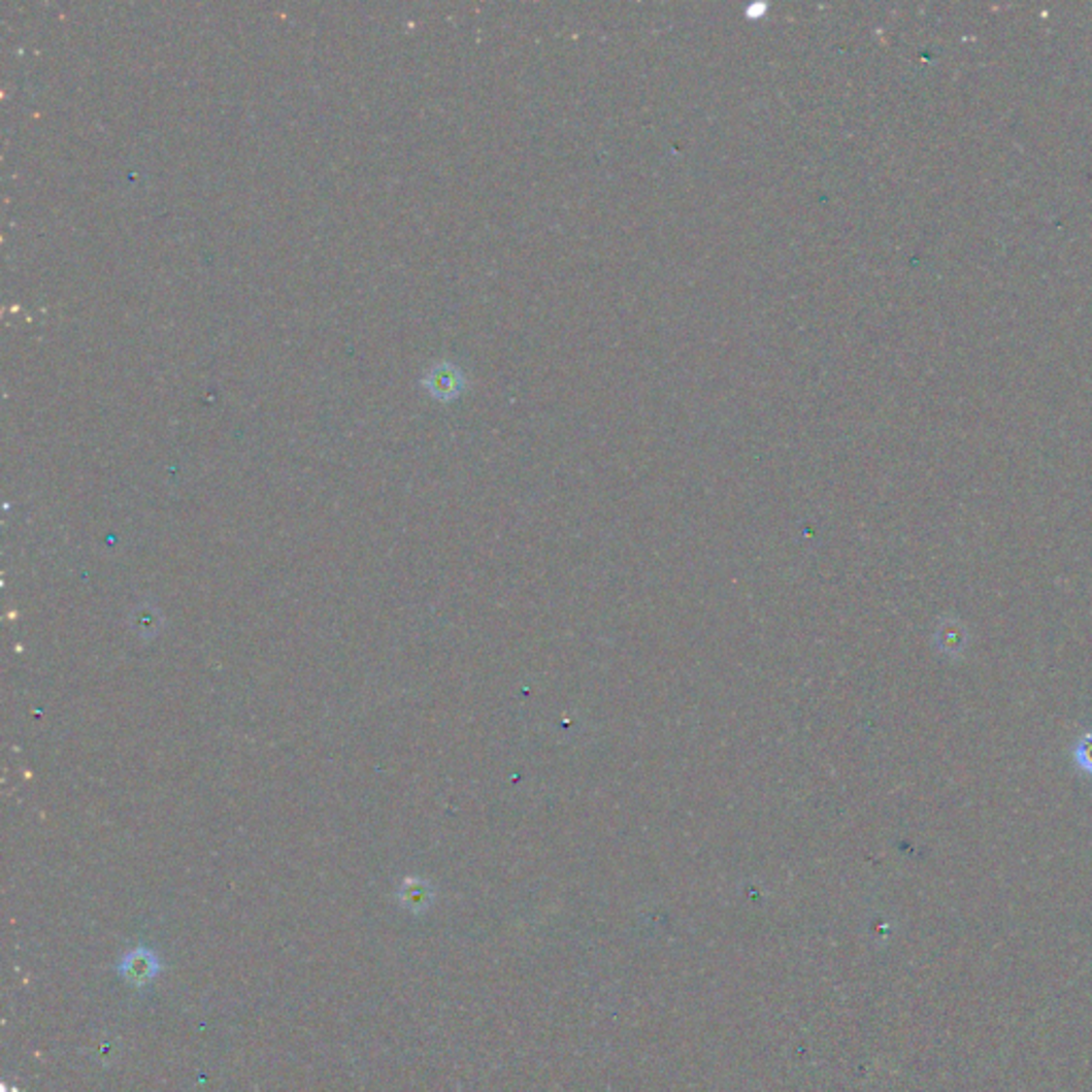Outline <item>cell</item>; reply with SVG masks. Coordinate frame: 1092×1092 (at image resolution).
Instances as JSON below:
<instances>
[{"mask_svg": "<svg viewBox=\"0 0 1092 1092\" xmlns=\"http://www.w3.org/2000/svg\"><path fill=\"white\" fill-rule=\"evenodd\" d=\"M118 969H120L122 978L127 980L129 984L145 986L156 975H159L161 962H159V956H156L154 952H150L145 948H139V950H133V952H129L127 956H124L120 960Z\"/></svg>", "mask_w": 1092, "mask_h": 1092, "instance_id": "obj_1", "label": "cell"}, {"mask_svg": "<svg viewBox=\"0 0 1092 1092\" xmlns=\"http://www.w3.org/2000/svg\"><path fill=\"white\" fill-rule=\"evenodd\" d=\"M1073 754H1076V762L1080 764V768H1084L1086 772L1092 774V732L1086 734L1084 738H1080Z\"/></svg>", "mask_w": 1092, "mask_h": 1092, "instance_id": "obj_3", "label": "cell"}, {"mask_svg": "<svg viewBox=\"0 0 1092 1092\" xmlns=\"http://www.w3.org/2000/svg\"><path fill=\"white\" fill-rule=\"evenodd\" d=\"M461 385H463L461 373H459L453 365H449V363L438 365V367H435V369L429 373V387H431L433 395H438V397H453V395H457V391H459Z\"/></svg>", "mask_w": 1092, "mask_h": 1092, "instance_id": "obj_2", "label": "cell"}]
</instances>
